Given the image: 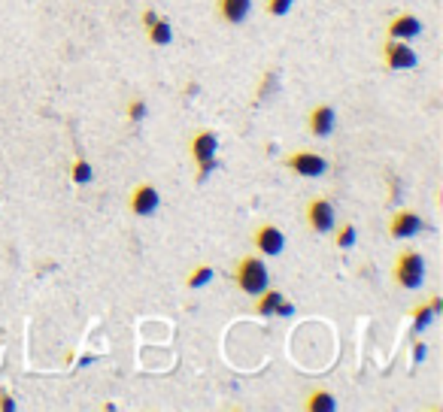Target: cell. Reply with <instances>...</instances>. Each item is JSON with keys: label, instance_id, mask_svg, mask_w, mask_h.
<instances>
[{"label": "cell", "instance_id": "1", "mask_svg": "<svg viewBox=\"0 0 443 412\" xmlns=\"http://www.w3.org/2000/svg\"><path fill=\"white\" fill-rule=\"evenodd\" d=\"M234 279H237V288L243 294L258 297L270 285V273H267V264L258 255H246V258H240V264H237Z\"/></svg>", "mask_w": 443, "mask_h": 412}, {"label": "cell", "instance_id": "2", "mask_svg": "<svg viewBox=\"0 0 443 412\" xmlns=\"http://www.w3.org/2000/svg\"><path fill=\"white\" fill-rule=\"evenodd\" d=\"M392 276H395V282L401 285L404 291H416L419 285L425 282V261H422V255L413 251V249L401 251L397 261H395V267H392Z\"/></svg>", "mask_w": 443, "mask_h": 412}, {"label": "cell", "instance_id": "3", "mask_svg": "<svg viewBox=\"0 0 443 412\" xmlns=\"http://www.w3.org/2000/svg\"><path fill=\"white\" fill-rule=\"evenodd\" d=\"M215 152H219V136L213 131H198L191 136V158H195V164H198V182H203L215 167H219Z\"/></svg>", "mask_w": 443, "mask_h": 412}, {"label": "cell", "instance_id": "4", "mask_svg": "<svg viewBox=\"0 0 443 412\" xmlns=\"http://www.w3.org/2000/svg\"><path fill=\"white\" fill-rule=\"evenodd\" d=\"M286 167L294 170L298 176H306V179H316V176H322L328 170L325 158L319 152H310V148H304V152H292L286 158Z\"/></svg>", "mask_w": 443, "mask_h": 412}, {"label": "cell", "instance_id": "5", "mask_svg": "<svg viewBox=\"0 0 443 412\" xmlns=\"http://www.w3.org/2000/svg\"><path fill=\"white\" fill-rule=\"evenodd\" d=\"M306 224L316 234H331L334 231V206L325 197H313L306 203Z\"/></svg>", "mask_w": 443, "mask_h": 412}, {"label": "cell", "instance_id": "6", "mask_svg": "<svg viewBox=\"0 0 443 412\" xmlns=\"http://www.w3.org/2000/svg\"><path fill=\"white\" fill-rule=\"evenodd\" d=\"M383 58H385V67H389V70H410V67H416L419 55L410 49V43L389 40L383 45Z\"/></svg>", "mask_w": 443, "mask_h": 412}, {"label": "cell", "instance_id": "7", "mask_svg": "<svg viewBox=\"0 0 443 412\" xmlns=\"http://www.w3.org/2000/svg\"><path fill=\"white\" fill-rule=\"evenodd\" d=\"M252 246H255V251H261V255L274 258L286 249V237H282V231L277 224H258L255 234H252Z\"/></svg>", "mask_w": 443, "mask_h": 412}, {"label": "cell", "instance_id": "8", "mask_svg": "<svg viewBox=\"0 0 443 412\" xmlns=\"http://www.w3.org/2000/svg\"><path fill=\"white\" fill-rule=\"evenodd\" d=\"M422 231V219L413 210H397L389 219V237L392 239H410Z\"/></svg>", "mask_w": 443, "mask_h": 412}, {"label": "cell", "instance_id": "9", "mask_svg": "<svg viewBox=\"0 0 443 412\" xmlns=\"http://www.w3.org/2000/svg\"><path fill=\"white\" fill-rule=\"evenodd\" d=\"M419 33H422V21H419L416 16H410V13H401V16H395L389 21V40L410 43V40L419 37Z\"/></svg>", "mask_w": 443, "mask_h": 412}, {"label": "cell", "instance_id": "10", "mask_svg": "<svg viewBox=\"0 0 443 412\" xmlns=\"http://www.w3.org/2000/svg\"><path fill=\"white\" fill-rule=\"evenodd\" d=\"M261 297V300L255 303V313L258 315H292V303L286 300V294H282V291H261L258 294Z\"/></svg>", "mask_w": 443, "mask_h": 412}, {"label": "cell", "instance_id": "11", "mask_svg": "<svg viewBox=\"0 0 443 412\" xmlns=\"http://www.w3.org/2000/svg\"><path fill=\"white\" fill-rule=\"evenodd\" d=\"M128 203H131V212L134 215H152L158 210V191L143 182V185H137V188L131 191V200Z\"/></svg>", "mask_w": 443, "mask_h": 412}, {"label": "cell", "instance_id": "12", "mask_svg": "<svg viewBox=\"0 0 443 412\" xmlns=\"http://www.w3.org/2000/svg\"><path fill=\"white\" fill-rule=\"evenodd\" d=\"M334 107H328V103H322V107H316L310 112V119H306V128H310L313 136H328L334 131Z\"/></svg>", "mask_w": 443, "mask_h": 412}, {"label": "cell", "instance_id": "13", "mask_svg": "<svg viewBox=\"0 0 443 412\" xmlns=\"http://www.w3.org/2000/svg\"><path fill=\"white\" fill-rule=\"evenodd\" d=\"M215 9H219V18L225 25H240V21H246L249 9H252V0H219Z\"/></svg>", "mask_w": 443, "mask_h": 412}, {"label": "cell", "instance_id": "14", "mask_svg": "<svg viewBox=\"0 0 443 412\" xmlns=\"http://www.w3.org/2000/svg\"><path fill=\"white\" fill-rule=\"evenodd\" d=\"M146 37H149L152 45H167L170 40H174V28H170V21L158 16L152 25H146Z\"/></svg>", "mask_w": 443, "mask_h": 412}, {"label": "cell", "instance_id": "15", "mask_svg": "<svg viewBox=\"0 0 443 412\" xmlns=\"http://www.w3.org/2000/svg\"><path fill=\"white\" fill-rule=\"evenodd\" d=\"M306 409L310 412H334L337 400H334L331 391H310L306 394Z\"/></svg>", "mask_w": 443, "mask_h": 412}, {"label": "cell", "instance_id": "16", "mask_svg": "<svg viewBox=\"0 0 443 412\" xmlns=\"http://www.w3.org/2000/svg\"><path fill=\"white\" fill-rule=\"evenodd\" d=\"M70 176H73L76 185H88V182H92V164H88L85 158H79V161H73V167H70Z\"/></svg>", "mask_w": 443, "mask_h": 412}, {"label": "cell", "instance_id": "17", "mask_svg": "<svg viewBox=\"0 0 443 412\" xmlns=\"http://www.w3.org/2000/svg\"><path fill=\"white\" fill-rule=\"evenodd\" d=\"M434 309L431 306H416L413 309V327L416 330H425V327H431V322H434Z\"/></svg>", "mask_w": 443, "mask_h": 412}, {"label": "cell", "instance_id": "18", "mask_svg": "<svg viewBox=\"0 0 443 412\" xmlns=\"http://www.w3.org/2000/svg\"><path fill=\"white\" fill-rule=\"evenodd\" d=\"M213 279V267L210 264H201L191 270V276H188V288H201V285H207Z\"/></svg>", "mask_w": 443, "mask_h": 412}, {"label": "cell", "instance_id": "19", "mask_svg": "<svg viewBox=\"0 0 443 412\" xmlns=\"http://www.w3.org/2000/svg\"><path fill=\"white\" fill-rule=\"evenodd\" d=\"M334 243H337V249H352V246H356V224L340 227L337 237H334Z\"/></svg>", "mask_w": 443, "mask_h": 412}, {"label": "cell", "instance_id": "20", "mask_svg": "<svg viewBox=\"0 0 443 412\" xmlns=\"http://www.w3.org/2000/svg\"><path fill=\"white\" fill-rule=\"evenodd\" d=\"M146 119V103L143 100H131L128 103V121H143Z\"/></svg>", "mask_w": 443, "mask_h": 412}, {"label": "cell", "instance_id": "21", "mask_svg": "<svg viewBox=\"0 0 443 412\" xmlns=\"http://www.w3.org/2000/svg\"><path fill=\"white\" fill-rule=\"evenodd\" d=\"M294 0H267V13L270 16H286L289 9H292Z\"/></svg>", "mask_w": 443, "mask_h": 412}, {"label": "cell", "instance_id": "22", "mask_svg": "<svg viewBox=\"0 0 443 412\" xmlns=\"http://www.w3.org/2000/svg\"><path fill=\"white\" fill-rule=\"evenodd\" d=\"M270 88H277V76H274V73H267V76H265V85H261L258 97H267V91H270Z\"/></svg>", "mask_w": 443, "mask_h": 412}, {"label": "cell", "instance_id": "23", "mask_svg": "<svg viewBox=\"0 0 443 412\" xmlns=\"http://www.w3.org/2000/svg\"><path fill=\"white\" fill-rule=\"evenodd\" d=\"M0 409H16V403H13V397H9L6 391H0Z\"/></svg>", "mask_w": 443, "mask_h": 412}, {"label": "cell", "instance_id": "24", "mask_svg": "<svg viewBox=\"0 0 443 412\" xmlns=\"http://www.w3.org/2000/svg\"><path fill=\"white\" fill-rule=\"evenodd\" d=\"M431 309H434V315H440L443 313V300H440V297H431V303H428Z\"/></svg>", "mask_w": 443, "mask_h": 412}, {"label": "cell", "instance_id": "25", "mask_svg": "<svg viewBox=\"0 0 443 412\" xmlns=\"http://www.w3.org/2000/svg\"><path fill=\"white\" fill-rule=\"evenodd\" d=\"M413 349H416V352H413V361H422V358H425V346H422V342H416Z\"/></svg>", "mask_w": 443, "mask_h": 412}]
</instances>
